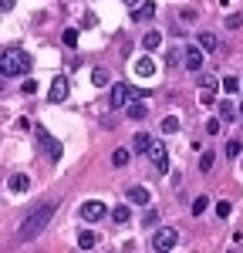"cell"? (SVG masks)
Instances as JSON below:
<instances>
[{"label":"cell","mask_w":243,"mask_h":253,"mask_svg":"<svg viewBox=\"0 0 243 253\" xmlns=\"http://www.w3.org/2000/svg\"><path fill=\"white\" fill-rule=\"evenodd\" d=\"M91 81H95V84H108V71H105V68H95V71H91Z\"/></svg>","instance_id":"83f0119b"},{"label":"cell","mask_w":243,"mask_h":253,"mask_svg":"<svg viewBox=\"0 0 243 253\" xmlns=\"http://www.w3.org/2000/svg\"><path fill=\"white\" fill-rule=\"evenodd\" d=\"M182 58H186V71H200L202 68V47H193V44H189V47L182 51Z\"/></svg>","instance_id":"ba28073f"},{"label":"cell","mask_w":243,"mask_h":253,"mask_svg":"<svg viewBox=\"0 0 243 253\" xmlns=\"http://www.w3.org/2000/svg\"><path fill=\"white\" fill-rule=\"evenodd\" d=\"M128 159H132L128 149H115V152H112V162H115V166H128Z\"/></svg>","instance_id":"7402d4cb"},{"label":"cell","mask_w":243,"mask_h":253,"mask_svg":"<svg viewBox=\"0 0 243 253\" xmlns=\"http://www.w3.org/2000/svg\"><path fill=\"white\" fill-rule=\"evenodd\" d=\"M152 17H156V3L152 0H139L132 7V20H152Z\"/></svg>","instance_id":"9c48e42d"},{"label":"cell","mask_w":243,"mask_h":253,"mask_svg":"<svg viewBox=\"0 0 243 253\" xmlns=\"http://www.w3.org/2000/svg\"><path fill=\"white\" fill-rule=\"evenodd\" d=\"M7 186H10V193H27V189H31V179H27L24 172H14L10 179H7Z\"/></svg>","instance_id":"7c38bea8"},{"label":"cell","mask_w":243,"mask_h":253,"mask_svg":"<svg viewBox=\"0 0 243 253\" xmlns=\"http://www.w3.org/2000/svg\"><path fill=\"white\" fill-rule=\"evenodd\" d=\"M128 101H132V88H128V84H112V95H108V105H112V108H125V105H128Z\"/></svg>","instance_id":"5b68a950"},{"label":"cell","mask_w":243,"mask_h":253,"mask_svg":"<svg viewBox=\"0 0 243 253\" xmlns=\"http://www.w3.org/2000/svg\"><path fill=\"white\" fill-rule=\"evenodd\" d=\"M213 162H216V159H213V152H202V159H200V172H209V169H213Z\"/></svg>","instance_id":"4316f807"},{"label":"cell","mask_w":243,"mask_h":253,"mask_svg":"<svg viewBox=\"0 0 243 253\" xmlns=\"http://www.w3.org/2000/svg\"><path fill=\"white\" fill-rule=\"evenodd\" d=\"M145 115H149V108L142 105L139 98H132V101H128V118H135V122H142Z\"/></svg>","instance_id":"5bb4252c"},{"label":"cell","mask_w":243,"mask_h":253,"mask_svg":"<svg viewBox=\"0 0 243 253\" xmlns=\"http://www.w3.org/2000/svg\"><path fill=\"white\" fill-rule=\"evenodd\" d=\"M240 24H243L240 14H230V17H226V27H240Z\"/></svg>","instance_id":"1f68e13d"},{"label":"cell","mask_w":243,"mask_h":253,"mask_svg":"<svg viewBox=\"0 0 243 253\" xmlns=\"http://www.w3.org/2000/svg\"><path fill=\"white\" fill-rule=\"evenodd\" d=\"M206 206H209V199H206V196H196V199H193V213H196V216H200Z\"/></svg>","instance_id":"f1b7e54d"},{"label":"cell","mask_w":243,"mask_h":253,"mask_svg":"<svg viewBox=\"0 0 243 253\" xmlns=\"http://www.w3.org/2000/svg\"><path fill=\"white\" fill-rule=\"evenodd\" d=\"M95 243H98V236L91 233V230H81V233H78V247H81V250H91Z\"/></svg>","instance_id":"9a60e30c"},{"label":"cell","mask_w":243,"mask_h":253,"mask_svg":"<svg viewBox=\"0 0 243 253\" xmlns=\"http://www.w3.org/2000/svg\"><path fill=\"white\" fill-rule=\"evenodd\" d=\"M132 68H135V75H139V78H152V75H156V61L149 58V54H142Z\"/></svg>","instance_id":"30bf717a"},{"label":"cell","mask_w":243,"mask_h":253,"mask_svg":"<svg viewBox=\"0 0 243 253\" xmlns=\"http://www.w3.org/2000/svg\"><path fill=\"white\" fill-rule=\"evenodd\" d=\"M206 132H209V135H216V132H220V122H216V118H209V122H206Z\"/></svg>","instance_id":"d6a6232c"},{"label":"cell","mask_w":243,"mask_h":253,"mask_svg":"<svg viewBox=\"0 0 243 253\" xmlns=\"http://www.w3.org/2000/svg\"><path fill=\"white\" fill-rule=\"evenodd\" d=\"M162 135H172V132H179V118L176 115H169V118H162Z\"/></svg>","instance_id":"d6986e66"},{"label":"cell","mask_w":243,"mask_h":253,"mask_svg":"<svg viewBox=\"0 0 243 253\" xmlns=\"http://www.w3.org/2000/svg\"><path fill=\"white\" fill-rule=\"evenodd\" d=\"M220 118H223V122H233V118H237V115H233V105H230V101H220Z\"/></svg>","instance_id":"484cf974"},{"label":"cell","mask_w":243,"mask_h":253,"mask_svg":"<svg viewBox=\"0 0 243 253\" xmlns=\"http://www.w3.org/2000/svg\"><path fill=\"white\" fill-rule=\"evenodd\" d=\"M149 159H152V166L165 172V166H169V152H165V145L162 142H149Z\"/></svg>","instance_id":"8992f818"},{"label":"cell","mask_w":243,"mask_h":253,"mask_svg":"<svg viewBox=\"0 0 243 253\" xmlns=\"http://www.w3.org/2000/svg\"><path fill=\"white\" fill-rule=\"evenodd\" d=\"M61 41H64L68 47H78V31H75V27H68V31L61 34Z\"/></svg>","instance_id":"d4e9b609"},{"label":"cell","mask_w":243,"mask_h":253,"mask_svg":"<svg viewBox=\"0 0 243 253\" xmlns=\"http://www.w3.org/2000/svg\"><path fill=\"white\" fill-rule=\"evenodd\" d=\"M128 203H135V206H149V189H145V186H132V189H128Z\"/></svg>","instance_id":"4fadbf2b"},{"label":"cell","mask_w":243,"mask_h":253,"mask_svg":"<svg viewBox=\"0 0 243 253\" xmlns=\"http://www.w3.org/2000/svg\"><path fill=\"white\" fill-rule=\"evenodd\" d=\"M149 142H152V138L145 135V132H139V135L132 138V152H149Z\"/></svg>","instance_id":"ac0fdd59"},{"label":"cell","mask_w":243,"mask_h":253,"mask_svg":"<svg viewBox=\"0 0 243 253\" xmlns=\"http://www.w3.org/2000/svg\"><path fill=\"white\" fill-rule=\"evenodd\" d=\"M38 138H40V142H44V149H47V152H51V159H54V162H58V159H61V142H54V138L47 135V132H44V128H38Z\"/></svg>","instance_id":"8fae6325"},{"label":"cell","mask_w":243,"mask_h":253,"mask_svg":"<svg viewBox=\"0 0 243 253\" xmlns=\"http://www.w3.org/2000/svg\"><path fill=\"white\" fill-rule=\"evenodd\" d=\"M226 156H230V159H240L243 156V142H240V138H230V142H226Z\"/></svg>","instance_id":"44dd1931"},{"label":"cell","mask_w":243,"mask_h":253,"mask_svg":"<svg viewBox=\"0 0 243 253\" xmlns=\"http://www.w3.org/2000/svg\"><path fill=\"white\" fill-rule=\"evenodd\" d=\"M240 84H243V81H240Z\"/></svg>","instance_id":"74e56055"},{"label":"cell","mask_w":243,"mask_h":253,"mask_svg":"<svg viewBox=\"0 0 243 253\" xmlns=\"http://www.w3.org/2000/svg\"><path fill=\"white\" fill-rule=\"evenodd\" d=\"M20 91H24V95H34V91H38V81H34V78H27L24 84H20Z\"/></svg>","instance_id":"4dcf8cb0"},{"label":"cell","mask_w":243,"mask_h":253,"mask_svg":"<svg viewBox=\"0 0 243 253\" xmlns=\"http://www.w3.org/2000/svg\"><path fill=\"white\" fill-rule=\"evenodd\" d=\"M54 210H58V203H44V206H38L34 213H31L27 219H24V223H20L17 236L24 240V243H27V240H34V236H38L40 230H44V226L51 223V216H54Z\"/></svg>","instance_id":"6da1fadb"},{"label":"cell","mask_w":243,"mask_h":253,"mask_svg":"<svg viewBox=\"0 0 243 253\" xmlns=\"http://www.w3.org/2000/svg\"><path fill=\"white\" fill-rule=\"evenodd\" d=\"M78 216L84 219V223H98V219H105V216H108V206H105L101 199H88V203H81Z\"/></svg>","instance_id":"277c9868"},{"label":"cell","mask_w":243,"mask_h":253,"mask_svg":"<svg viewBox=\"0 0 243 253\" xmlns=\"http://www.w3.org/2000/svg\"><path fill=\"white\" fill-rule=\"evenodd\" d=\"M176 243H179V233H176L172 226H159V230L152 233V250H159V253L172 250Z\"/></svg>","instance_id":"3957f363"},{"label":"cell","mask_w":243,"mask_h":253,"mask_svg":"<svg viewBox=\"0 0 243 253\" xmlns=\"http://www.w3.org/2000/svg\"><path fill=\"white\" fill-rule=\"evenodd\" d=\"M223 91H226V95H237V91H240V78H233V75L223 78Z\"/></svg>","instance_id":"603a6c76"},{"label":"cell","mask_w":243,"mask_h":253,"mask_svg":"<svg viewBox=\"0 0 243 253\" xmlns=\"http://www.w3.org/2000/svg\"><path fill=\"white\" fill-rule=\"evenodd\" d=\"M142 44H145V51H156V47L162 44V34H159V31H149V34L142 38Z\"/></svg>","instance_id":"2e32d148"},{"label":"cell","mask_w":243,"mask_h":253,"mask_svg":"<svg viewBox=\"0 0 243 253\" xmlns=\"http://www.w3.org/2000/svg\"><path fill=\"white\" fill-rule=\"evenodd\" d=\"M0 10L7 14V10H14V0H0Z\"/></svg>","instance_id":"e575fe53"},{"label":"cell","mask_w":243,"mask_h":253,"mask_svg":"<svg viewBox=\"0 0 243 253\" xmlns=\"http://www.w3.org/2000/svg\"><path fill=\"white\" fill-rule=\"evenodd\" d=\"M200 47H202V51H216V47H220V44H216V34L202 31V34H200Z\"/></svg>","instance_id":"e0dca14e"},{"label":"cell","mask_w":243,"mask_h":253,"mask_svg":"<svg viewBox=\"0 0 243 253\" xmlns=\"http://www.w3.org/2000/svg\"><path fill=\"white\" fill-rule=\"evenodd\" d=\"M125 3H128V7H135V3H139V0H125Z\"/></svg>","instance_id":"d590c367"},{"label":"cell","mask_w":243,"mask_h":253,"mask_svg":"<svg viewBox=\"0 0 243 253\" xmlns=\"http://www.w3.org/2000/svg\"><path fill=\"white\" fill-rule=\"evenodd\" d=\"M240 115H243V105H240Z\"/></svg>","instance_id":"8d00e7d4"},{"label":"cell","mask_w":243,"mask_h":253,"mask_svg":"<svg viewBox=\"0 0 243 253\" xmlns=\"http://www.w3.org/2000/svg\"><path fill=\"white\" fill-rule=\"evenodd\" d=\"M230 210H233V206H230L226 199H220V203H216V216H220V219H226V216H230Z\"/></svg>","instance_id":"f546056e"},{"label":"cell","mask_w":243,"mask_h":253,"mask_svg":"<svg viewBox=\"0 0 243 253\" xmlns=\"http://www.w3.org/2000/svg\"><path fill=\"white\" fill-rule=\"evenodd\" d=\"M132 98H149V88H132Z\"/></svg>","instance_id":"836d02e7"},{"label":"cell","mask_w":243,"mask_h":253,"mask_svg":"<svg viewBox=\"0 0 243 253\" xmlns=\"http://www.w3.org/2000/svg\"><path fill=\"white\" fill-rule=\"evenodd\" d=\"M47 98H51L54 105H61V101L68 98V78H64V75H58V78L51 81V91H47Z\"/></svg>","instance_id":"52a82bcc"},{"label":"cell","mask_w":243,"mask_h":253,"mask_svg":"<svg viewBox=\"0 0 243 253\" xmlns=\"http://www.w3.org/2000/svg\"><path fill=\"white\" fill-rule=\"evenodd\" d=\"M128 206H115V210H112V219H115V223H128Z\"/></svg>","instance_id":"cb8c5ba5"},{"label":"cell","mask_w":243,"mask_h":253,"mask_svg":"<svg viewBox=\"0 0 243 253\" xmlns=\"http://www.w3.org/2000/svg\"><path fill=\"white\" fill-rule=\"evenodd\" d=\"M31 71V58L20 51V47H7L3 54H0V75L3 78H20V75H27Z\"/></svg>","instance_id":"7a4b0ae2"},{"label":"cell","mask_w":243,"mask_h":253,"mask_svg":"<svg viewBox=\"0 0 243 253\" xmlns=\"http://www.w3.org/2000/svg\"><path fill=\"white\" fill-rule=\"evenodd\" d=\"M213 88H216L213 81H202V95H200L202 105H213V98H216V91H213Z\"/></svg>","instance_id":"ffe728a7"}]
</instances>
